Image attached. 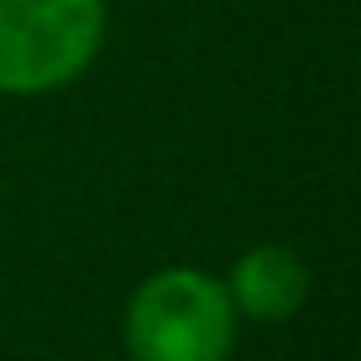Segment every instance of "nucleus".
<instances>
[{
    "label": "nucleus",
    "mask_w": 361,
    "mask_h": 361,
    "mask_svg": "<svg viewBox=\"0 0 361 361\" xmlns=\"http://www.w3.org/2000/svg\"><path fill=\"white\" fill-rule=\"evenodd\" d=\"M124 346L134 361H228L238 346V307L218 277L164 267L129 297Z\"/></svg>",
    "instance_id": "obj_1"
},
{
    "label": "nucleus",
    "mask_w": 361,
    "mask_h": 361,
    "mask_svg": "<svg viewBox=\"0 0 361 361\" xmlns=\"http://www.w3.org/2000/svg\"><path fill=\"white\" fill-rule=\"evenodd\" d=\"M104 0H0V94L75 85L104 45Z\"/></svg>",
    "instance_id": "obj_2"
},
{
    "label": "nucleus",
    "mask_w": 361,
    "mask_h": 361,
    "mask_svg": "<svg viewBox=\"0 0 361 361\" xmlns=\"http://www.w3.org/2000/svg\"><path fill=\"white\" fill-rule=\"evenodd\" d=\"M233 307L252 322H287L302 302H307V287H312V272L297 252L277 247V243H262V247H247L238 262H233V277L223 282Z\"/></svg>",
    "instance_id": "obj_3"
}]
</instances>
